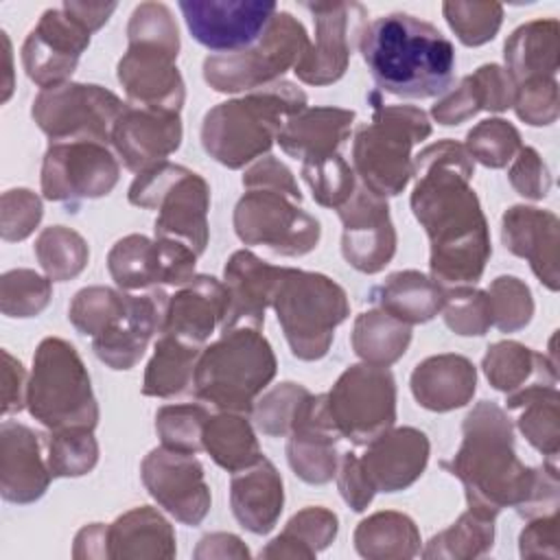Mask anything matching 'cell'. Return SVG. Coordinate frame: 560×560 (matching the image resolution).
Here are the masks:
<instances>
[{"instance_id": "6da1fadb", "label": "cell", "mask_w": 560, "mask_h": 560, "mask_svg": "<svg viewBox=\"0 0 560 560\" xmlns=\"http://www.w3.org/2000/svg\"><path fill=\"white\" fill-rule=\"evenodd\" d=\"M472 175V158L451 138L413 158L411 210L429 236V269L440 284H475L492 254L488 223L470 188Z\"/></svg>"}, {"instance_id": "7a4b0ae2", "label": "cell", "mask_w": 560, "mask_h": 560, "mask_svg": "<svg viewBox=\"0 0 560 560\" xmlns=\"http://www.w3.org/2000/svg\"><path fill=\"white\" fill-rule=\"evenodd\" d=\"M462 433L459 451L440 466L464 483L468 510L490 518L508 505L523 518L558 512V466L529 468L516 457L512 422L497 402H477Z\"/></svg>"}, {"instance_id": "3957f363", "label": "cell", "mask_w": 560, "mask_h": 560, "mask_svg": "<svg viewBox=\"0 0 560 560\" xmlns=\"http://www.w3.org/2000/svg\"><path fill=\"white\" fill-rule=\"evenodd\" d=\"M359 50L376 88L400 98H433L455 79V48L433 24L409 13L368 22Z\"/></svg>"}, {"instance_id": "277c9868", "label": "cell", "mask_w": 560, "mask_h": 560, "mask_svg": "<svg viewBox=\"0 0 560 560\" xmlns=\"http://www.w3.org/2000/svg\"><path fill=\"white\" fill-rule=\"evenodd\" d=\"M302 109H306V94L295 83L276 81L208 109L201 144L219 164L243 168L267 153L282 125Z\"/></svg>"}, {"instance_id": "5b68a950", "label": "cell", "mask_w": 560, "mask_h": 560, "mask_svg": "<svg viewBox=\"0 0 560 560\" xmlns=\"http://www.w3.org/2000/svg\"><path fill=\"white\" fill-rule=\"evenodd\" d=\"M276 354L258 328L236 326L206 346L197 359L192 392L219 411L252 413L276 376Z\"/></svg>"}, {"instance_id": "8992f818", "label": "cell", "mask_w": 560, "mask_h": 560, "mask_svg": "<svg viewBox=\"0 0 560 560\" xmlns=\"http://www.w3.org/2000/svg\"><path fill=\"white\" fill-rule=\"evenodd\" d=\"M372 120L361 125L352 142V168L361 184L381 197L402 192L413 175V144L431 136L429 116L413 105H385L370 94Z\"/></svg>"}, {"instance_id": "52a82bcc", "label": "cell", "mask_w": 560, "mask_h": 560, "mask_svg": "<svg viewBox=\"0 0 560 560\" xmlns=\"http://www.w3.org/2000/svg\"><path fill=\"white\" fill-rule=\"evenodd\" d=\"M271 306L293 357L317 361L326 357L335 328L350 315L346 291L324 273L282 267Z\"/></svg>"}, {"instance_id": "ba28073f", "label": "cell", "mask_w": 560, "mask_h": 560, "mask_svg": "<svg viewBox=\"0 0 560 560\" xmlns=\"http://www.w3.org/2000/svg\"><path fill=\"white\" fill-rule=\"evenodd\" d=\"M26 407L50 431L92 429L98 422V405L90 374L72 343L46 337L33 357L26 385Z\"/></svg>"}, {"instance_id": "9c48e42d", "label": "cell", "mask_w": 560, "mask_h": 560, "mask_svg": "<svg viewBox=\"0 0 560 560\" xmlns=\"http://www.w3.org/2000/svg\"><path fill=\"white\" fill-rule=\"evenodd\" d=\"M129 203L158 210L155 238H173L188 245L197 256L208 245V182L179 164L162 162L140 173L129 186Z\"/></svg>"}, {"instance_id": "30bf717a", "label": "cell", "mask_w": 560, "mask_h": 560, "mask_svg": "<svg viewBox=\"0 0 560 560\" xmlns=\"http://www.w3.org/2000/svg\"><path fill=\"white\" fill-rule=\"evenodd\" d=\"M308 44L304 24L289 11H278L254 46L206 57L203 79L217 92H254L276 83L289 68H295Z\"/></svg>"}, {"instance_id": "8fae6325", "label": "cell", "mask_w": 560, "mask_h": 560, "mask_svg": "<svg viewBox=\"0 0 560 560\" xmlns=\"http://www.w3.org/2000/svg\"><path fill=\"white\" fill-rule=\"evenodd\" d=\"M298 203L280 188H247L234 208V232L245 245H262L280 256H304L317 247L322 228Z\"/></svg>"}, {"instance_id": "7c38bea8", "label": "cell", "mask_w": 560, "mask_h": 560, "mask_svg": "<svg viewBox=\"0 0 560 560\" xmlns=\"http://www.w3.org/2000/svg\"><path fill=\"white\" fill-rule=\"evenodd\" d=\"M330 418L350 442L365 446L394 427L396 381L383 365H350L326 394Z\"/></svg>"}, {"instance_id": "4fadbf2b", "label": "cell", "mask_w": 560, "mask_h": 560, "mask_svg": "<svg viewBox=\"0 0 560 560\" xmlns=\"http://www.w3.org/2000/svg\"><path fill=\"white\" fill-rule=\"evenodd\" d=\"M114 92L92 83H61L42 90L33 101V118L50 142H112V129L125 112Z\"/></svg>"}, {"instance_id": "5bb4252c", "label": "cell", "mask_w": 560, "mask_h": 560, "mask_svg": "<svg viewBox=\"0 0 560 560\" xmlns=\"http://www.w3.org/2000/svg\"><path fill=\"white\" fill-rule=\"evenodd\" d=\"M118 175V160L103 142H50L42 162V192L63 203L96 199L112 192Z\"/></svg>"}, {"instance_id": "9a60e30c", "label": "cell", "mask_w": 560, "mask_h": 560, "mask_svg": "<svg viewBox=\"0 0 560 560\" xmlns=\"http://www.w3.org/2000/svg\"><path fill=\"white\" fill-rule=\"evenodd\" d=\"M315 20V44L293 68L300 81L308 85H328L343 77L352 46L359 44L368 24V11L359 2H306Z\"/></svg>"}, {"instance_id": "2e32d148", "label": "cell", "mask_w": 560, "mask_h": 560, "mask_svg": "<svg viewBox=\"0 0 560 560\" xmlns=\"http://www.w3.org/2000/svg\"><path fill=\"white\" fill-rule=\"evenodd\" d=\"M179 11L192 39L225 55L254 46L278 13V4L267 0H182Z\"/></svg>"}, {"instance_id": "e0dca14e", "label": "cell", "mask_w": 560, "mask_h": 560, "mask_svg": "<svg viewBox=\"0 0 560 560\" xmlns=\"http://www.w3.org/2000/svg\"><path fill=\"white\" fill-rule=\"evenodd\" d=\"M197 254L173 238L129 234L109 249L107 269L114 282L125 291L155 284L184 287L195 276Z\"/></svg>"}, {"instance_id": "ac0fdd59", "label": "cell", "mask_w": 560, "mask_h": 560, "mask_svg": "<svg viewBox=\"0 0 560 560\" xmlns=\"http://www.w3.org/2000/svg\"><path fill=\"white\" fill-rule=\"evenodd\" d=\"M90 35L63 7L46 9L22 44L24 72L42 90L68 83L83 50L90 46Z\"/></svg>"}, {"instance_id": "d6986e66", "label": "cell", "mask_w": 560, "mask_h": 560, "mask_svg": "<svg viewBox=\"0 0 560 560\" xmlns=\"http://www.w3.org/2000/svg\"><path fill=\"white\" fill-rule=\"evenodd\" d=\"M142 483L149 494L179 523L199 525L210 510V490L203 466L190 453L153 448L140 466Z\"/></svg>"}, {"instance_id": "ffe728a7", "label": "cell", "mask_w": 560, "mask_h": 560, "mask_svg": "<svg viewBox=\"0 0 560 560\" xmlns=\"http://www.w3.org/2000/svg\"><path fill=\"white\" fill-rule=\"evenodd\" d=\"M337 212L343 223L341 254L346 262L361 273L383 271L396 254L387 199L361 184Z\"/></svg>"}, {"instance_id": "44dd1931", "label": "cell", "mask_w": 560, "mask_h": 560, "mask_svg": "<svg viewBox=\"0 0 560 560\" xmlns=\"http://www.w3.org/2000/svg\"><path fill=\"white\" fill-rule=\"evenodd\" d=\"M179 48L129 42L118 61V81L127 92L129 105L177 112L184 105V79L175 66Z\"/></svg>"}, {"instance_id": "7402d4cb", "label": "cell", "mask_w": 560, "mask_h": 560, "mask_svg": "<svg viewBox=\"0 0 560 560\" xmlns=\"http://www.w3.org/2000/svg\"><path fill=\"white\" fill-rule=\"evenodd\" d=\"M339 438L341 433L330 418L326 394H308L298 409L287 442V459L291 470L306 483H328L339 464Z\"/></svg>"}, {"instance_id": "603a6c76", "label": "cell", "mask_w": 560, "mask_h": 560, "mask_svg": "<svg viewBox=\"0 0 560 560\" xmlns=\"http://www.w3.org/2000/svg\"><path fill=\"white\" fill-rule=\"evenodd\" d=\"M112 144L122 164L140 175L179 149L182 118L177 112L127 105L114 122Z\"/></svg>"}, {"instance_id": "cb8c5ba5", "label": "cell", "mask_w": 560, "mask_h": 560, "mask_svg": "<svg viewBox=\"0 0 560 560\" xmlns=\"http://www.w3.org/2000/svg\"><path fill=\"white\" fill-rule=\"evenodd\" d=\"M168 295L162 289H153L147 295H127L125 311L96 337H92L94 354L112 370L133 368L151 337L162 332L166 317Z\"/></svg>"}, {"instance_id": "d4e9b609", "label": "cell", "mask_w": 560, "mask_h": 560, "mask_svg": "<svg viewBox=\"0 0 560 560\" xmlns=\"http://www.w3.org/2000/svg\"><path fill=\"white\" fill-rule=\"evenodd\" d=\"M501 241L508 252L529 262L549 291H558L560 221L553 212L534 206L508 208L501 219Z\"/></svg>"}, {"instance_id": "484cf974", "label": "cell", "mask_w": 560, "mask_h": 560, "mask_svg": "<svg viewBox=\"0 0 560 560\" xmlns=\"http://www.w3.org/2000/svg\"><path fill=\"white\" fill-rule=\"evenodd\" d=\"M429 440L420 429H387L365 444L359 457L361 470L376 492H398L409 488L427 468Z\"/></svg>"}, {"instance_id": "4316f807", "label": "cell", "mask_w": 560, "mask_h": 560, "mask_svg": "<svg viewBox=\"0 0 560 560\" xmlns=\"http://www.w3.org/2000/svg\"><path fill=\"white\" fill-rule=\"evenodd\" d=\"M52 475L42 455V442L28 427L4 420L0 427V492L11 503L37 501Z\"/></svg>"}, {"instance_id": "83f0119b", "label": "cell", "mask_w": 560, "mask_h": 560, "mask_svg": "<svg viewBox=\"0 0 560 560\" xmlns=\"http://www.w3.org/2000/svg\"><path fill=\"white\" fill-rule=\"evenodd\" d=\"M282 267L267 265L249 249H238L230 256L223 269V284L228 289V315L221 330L236 326L262 328L265 311L271 306L276 284Z\"/></svg>"}, {"instance_id": "f1b7e54d", "label": "cell", "mask_w": 560, "mask_h": 560, "mask_svg": "<svg viewBox=\"0 0 560 560\" xmlns=\"http://www.w3.org/2000/svg\"><path fill=\"white\" fill-rule=\"evenodd\" d=\"M228 315V289L214 276H192L168 298L162 335L203 348Z\"/></svg>"}, {"instance_id": "f546056e", "label": "cell", "mask_w": 560, "mask_h": 560, "mask_svg": "<svg viewBox=\"0 0 560 560\" xmlns=\"http://www.w3.org/2000/svg\"><path fill=\"white\" fill-rule=\"evenodd\" d=\"M477 389V370L462 354H433L411 372V394L429 411H453L468 405Z\"/></svg>"}, {"instance_id": "4dcf8cb0", "label": "cell", "mask_w": 560, "mask_h": 560, "mask_svg": "<svg viewBox=\"0 0 560 560\" xmlns=\"http://www.w3.org/2000/svg\"><path fill=\"white\" fill-rule=\"evenodd\" d=\"M230 503L236 521L252 534H267L276 527L282 503V477L276 466L262 457L249 468L232 472Z\"/></svg>"}, {"instance_id": "1f68e13d", "label": "cell", "mask_w": 560, "mask_h": 560, "mask_svg": "<svg viewBox=\"0 0 560 560\" xmlns=\"http://www.w3.org/2000/svg\"><path fill=\"white\" fill-rule=\"evenodd\" d=\"M354 118L352 109L306 107L282 125L276 140L295 160H317L339 151L341 142L350 136Z\"/></svg>"}, {"instance_id": "d6a6232c", "label": "cell", "mask_w": 560, "mask_h": 560, "mask_svg": "<svg viewBox=\"0 0 560 560\" xmlns=\"http://www.w3.org/2000/svg\"><path fill=\"white\" fill-rule=\"evenodd\" d=\"M109 558H173L175 534L151 505L133 508L107 527Z\"/></svg>"}, {"instance_id": "836d02e7", "label": "cell", "mask_w": 560, "mask_h": 560, "mask_svg": "<svg viewBox=\"0 0 560 560\" xmlns=\"http://www.w3.org/2000/svg\"><path fill=\"white\" fill-rule=\"evenodd\" d=\"M503 59L516 85L534 77H556L560 63L558 20H532L518 26L503 46Z\"/></svg>"}, {"instance_id": "e575fe53", "label": "cell", "mask_w": 560, "mask_h": 560, "mask_svg": "<svg viewBox=\"0 0 560 560\" xmlns=\"http://www.w3.org/2000/svg\"><path fill=\"white\" fill-rule=\"evenodd\" d=\"M508 411L525 440L556 464L560 451V394L556 385H529L508 394Z\"/></svg>"}, {"instance_id": "d590c367", "label": "cell", "mask_w": 560, "mask_h": 560, "mask_svg": "<svg viewBox=\"0 0 560 560\" xmlns=\"http://www.w3.org/2000/svg\"><path fill=\"white\" fill-rule=\"evenodd\" d=\"M444 287L431 276L407 269L385 278L383 284L372 289L370 300L385 313L405 324H424L433 319L444 304Z\"/></svg>"}, {"instance_id": "8d00e7d4", "label": "cell", "mask_w": 560, "mask_h": 560, "mask_svg": "<svg viewBox=\"0 0 560 560\" xmlns=\"http://www.w3.org/2000/svg\"><path fill=\"white\" fill-rule=\"evenodd\" d=\"M481 368L488 383L505 394H514L536 383L556 385L558 381L556 361H549L545 354L534 352L518 341H497L488 346Z\"/></svg>"}, {"instance_id": "74e56055", "label": "cell", "mask_w": 560, "mask_h": 560, "mask_svg": "<svg viewBox=\"0 0 560 560\" xmlns=\"http://www.w3.org/2000/svg\"><path fill=\"white\" fill-rule=\"evenodd\" d=\"M203 348L186 343L173 335L155 341V352L147 363L142 394L155 398H173L192 387L197 359Z\"/></svg>"}, {"instance_id": "f35d334b", "label": "cell", "mask_w": 560, "mask_h": 560, "mask_svg": "<svg viewBox=\"0 0 560 560\" xmlns=\"http://www.w3.org/2000/svg\"><path fill=\"white\" fill-rule=\"evenodd\" d=\"M201 442L214 464H219L228 472L249 468L265 457L258 446L256 433L243 413L221 411L217 416H210L206 420Z\"/></svg>"}, {"instance_id": "ab89813d", "label": "cell", "mask_w": 560, "mask_h": 560, "mask_svg": "<svg viewBox=\"0 0 560 560\" xmlns=\"http://www.w3.org/2000/svg\"><path fill=\"white\" fill-rule=\"evenodd\" d=\"M350 339L354 352L365 363L389 368L407 352L411 341V326L385 313L383 308H374L361 313L354 319Z\"/></svg>"}, {"instance_id": "60d3db41", "label": "cell", "mask_w": 560, "mask_h": 560, "mask_svg": "<svg viewBox=\"0 0 560 560\" xmlns=\"http://www.w3.org/2000/svg\"><path fill=\"white\" fill-rule=\"evenodd\" d=\"M354 547L363 558H411L420 549V534L407 514L387 510L359 523Z\"/></svg>"}, {"instance_id": "b9f144b4", "label": "cell", "mask_w": 560, "mask_h": 560, "mask_svg": "<svg viewBox=\"0 0 560 560\" xmlns=\"http://www.w3.org/2000/svg\"><path fill=\"white\" fill-rule=\"evenodd\" d=\"M337 536V516L319 505L300 510L282 529L278 538L260 551V558H313L319 549L328 547Z\"/></svg>"}, {"instance_id": "7bdbcfd3", "label": "cell", "mask_w": 560, "mask_h": 560, "mask_svg": "<svg viewBox=\"0 0 560 560\" xmlns=\"http://www.w3.org/2000/svg\"><path fill=\"white\" fill-rule=\"evenodd\" d=\"M494 518L466 510L448 529L433 536L422 551L424 558H475L492 549Z\"/></svg>"}, {"instance_id": "ee69618b", "label": "cell", "mask_w": 560, "mask_h": 560, "mask_svg": "<svg viewBox=\"0 0 560 560\" xmlns=\"http://www.w3.org/2000/svg\"><path fill=\"white\" fill-rule=\"evenodd\" d=\"M35 256L50 280H70L79 276L90 258L88 243L81 234L63 225L44 228L35 241Z\"/></svg>"}, {"instance_id": "f6af8a7d", "label": "cell", "mask_w": 560, "mask_h": 560, "mask_svg": "<svg viewBox=\"0 0 560 560\" xmlns=\"http://www.w3.org/2000/svg\"><path fill=\"white\" fill-rule=\"evenodd\" d=\"M46 462L52 477L88 475L98 462L92 429H59L46 435Z\"/></svg>"}, {"instance_id": "bcb514c9", "label": "cell", "mask_w": 560, "mask_h": 560, "mask_svg": "<svg viewBox=\"0 0 560 560\" xmlns=\"http://www.w3.org/2000/svg\"><path fill=\"white\" fill-rule=\"evenodd\" d=\"M302 177L313 190V199L324 208H341L357 190L354 168L339 151L317 160H304Z\"/></svg>"}, {"instance_id": "7dc6e473", "label": "cell", "mask_w": 560, "mask_h": 560, "mask_svg": "<svg viewBox=\"0 0 560 560\" xmlns=\"http://www.w3.org/2000/svg\"><path fill=\"white\" fill-rule=\"evenodd\" d=\"M442 13L464 46L492 42L503 22V4L499 2L448 0L442 4Z\"/></svg>"}, {"instance_id": "c3c4849f", "label": "cell", "mask_w": 560, "mask_h": 560, "mask_svg": "<svg viewBox=\"0 0 560 560\" xmlns=\"http://www.w3.org/2000/svg\"><path fill=\"white\" fill-rule=\"evenodd\" d=\"M208 418L210 416L201 405H164L155 413V431L164 448L195 455L203 448L201 438Z\"/></svg>"}, {"instance_id": "681fc988", "label": "cell", "mask_w": 560, "mask_h": 560, "mask_svg": "<svg viewBox=\"0 0 560 560\" xmlns=\"http://www.w3.org/2000/svg\"><path fill=\"white\" fill-rule=\"evenodd\" d=\"M464 147L472 162L477 160L488 168H503L518 153L521 133L503 118H488L466 133Z\"/></svg>"}, {"instance_id": "f907efd6", "label": "cell", "mask_w": 560, "mask_h": 560, "mask_svg": "<svg viewBox=\"0 0 560 560\" xmlns=\"http://www.w3.org/2000/svg\"><path fill=\"white\" fill-rule=\"evenodd\" d=\"M127 295L109 287H85L72 298L68 319L81 335L96 337L125 311Z\"/></svg>"}, {"instance_id": "816d5d0a", "label": "cell", "mask_w": 560, "mask_h": 560, "mask_svg": "<svg viewBox=\"0 0 560 560\" xmlns=\"http://www.w3.org/2000/svg\"><path fill=\"white\" fill-rule=\"evenodd\" d=\"M52 298L50 278L31 269L7 271L0 280V308L7 317H35Z\"/></svg>"}, {"instance_id": "f5cc1de1", "label": "cell", "mask_w": 560, "mask_h": 560, "mask_svg": "<svg viewBox=\"0 0 560 560\" xmlns=\"http://www.w3.org/2000/svg\"><path fill=\"white\" fill-rule=\"evenodd\" d=\"M446 326L462 337H481L492 326L488 291L472 287H455L444 291L442 304Z\"/></svg>"}, {"instance_id": "db71d44e", "label": "cell", "mask_w": 560, "mask_h": 560, "mask_svg": "<svg viewBox=\"0 0 560 560\" xmlns=\"http://www.w3.org/2000/svg\"><path fill=\"white\" fill-rule=\"evenodd\" d=\"M492 326L501 332H516L525 328L534 315V300L529 287L514 276H499L488 289Z\"/></svg>"}, {"instance_id": "11a10c76", "label": "cell", "mask_w": 560, "mask_h": 560, "mask_svg": "<svg viewBox=\"0 0 560 560\" xmlns=\"http://www.w3.org/2000/svg\"><path fill=\"white\" fill-rule=\"evenodd\" d=\"M311 392L304 385L298 383H280L273 389H269L260 400L254 402L252 416L256 427L271 438H282L291 433L293 420L298 416V409L302 400Z\"/></svg>"}, {"instance_id": "9f6ffc18", "label": "cell", "mask_w": 560, "mask_h": 560, "mask_svg": "<svg viewBox=\"0 0 560 560\" xmlns=\"http://www.w3.org/2000/svg\"><path fill=\"white\" fill-rule=\"evenodd\" d=\"M558 81L556 77H534L516 85V116L532 127H547L558 118Z\"/></svg>"}, {"instance_id": "6f0895ef", "label": "cell", "mask_w": 560, "mask_h": 560, "mask_svg": "<svg viewBox=\"0 0 560 560\" xmlns=\"http://www.w3.org/2000/svg\"><path fill=\"white\" fill-rule=\"evenodd\" d=\"M42 201L28 188L7 190L2 195V238L24 241L42 221Z\"/></svg>"}, {"instance_id": "680465c9", "label": "cell", "mask_w": 560, "mask_h": 560, "mask_svg": "<svg viewBox=\"0 0 560 560\" xmlns=\"http://www.w3.org/2000/svg\"><path fill=\"white\" fill-rule=\"evenodd\" d=\"M468 79L472 83L479 112H505L514 105L516 83L505 68L497 63H486L477 68L472 74H468Z\"/></svg>"}, {"instance_id": "91938a15", "label": "cell", "mask_w": 560, "mask_h": 560, "mask_svg": "<svg viewBox=\"0 0 560 560\" xmlns=\"http://www.w3.org/2000/svg\"><path fill=\"white\" fill-rule=\"evenodd\" d=\"M512 188L525 199H542L551 188V175L540 160L538 151L532 147H521L514 155V164L508 171Z\"/></svg>"}, {"instance_id": "94428289", "label": "cell", "mask_w": 560, "mask_h": 560, "mask_svg": "<svg viewBox=\"0 0 560 560\" xmlns=\"http://www.w3.org/2000/svg\"><path fill=\"white\" fill-rule=\"evenodd\" d=\"M337 488L343 497V501L354 510V512H363L372 499H374V488L370 486V481L365 479L359 457L354 453H341L339 455V464H337Z\"/></svg>"}, {"instance_id": "6125c7cd", "label": "cell", "mask_w": 560, "mask_h": 560, "mask_svg": "<svg viewBox=\"0 0 560 560\" xmlns=\"http://www.w3.org/2000/svg\"><path fill=\"white\" fill-rule=\"evenodd\" d=\"M521 556L534 558V556H549L558 558V512L542 514L532 518V523L521 532Z\"/></svg>"}, {"instance_id": "be15d7a7", "label": "cell", "mask_w": 560, "mask_h": 560, "mask_svg": "<svg viewBox=\"0 0 560 560\" xmlns=\"http://www.w3.org/2000/svg\"><path fill=\"white\" fill-rule=\"evenodd\" d=\"M243 186L245 188H256V186H267V188H280L302 201V192L293 179V173L273 155H265L258 160L254 166H249L243 175Z\"/></svg>"}, {"instance_id": "e7e4bbea", "label": "cell", "mask_w": 560, "mask_h": 560, "mask_svg": "<svg viewBox=\"0 0 560 560\" xmlns=\"http://www.w3.org/2000/svg\"><path fill=\"white\" fill-rule=\"evenodd\" d=\"M479 112L470 79L464 77L462 83L448 92L444 98H440L433 107H431V116L440 122V125H459L464 120H468L470 116H475Z\"/></svg>"}, {"instance_id": "03108f58", "label": "cell", "mask_w": 560, "mask_h": 560, "mask_svg": "<svg viewBox=\"0 0 560 560\" xmlns=\"http://www.w3.org/2000/svg\"><path fill=\"white\" fill-rule=\"evenodd\" d=\"M26 372L18 359L2 350V416L15 413L26 405Z\"/></svg>"}, {"instance_id": "003e7915", "label": "cell", "mask_w": 560, "mask_h": 560, "mask_svg": "<svg viewBox=\"0 0 560 560\" xmlns=\"http://www.w3.org/2000/svg\"><path fill=\"white\" fill-rule=\"evenodd\" d=\"M61 7L90 33L98 31L116 11V2H63Z\"/></svg>"}]
</instances>
